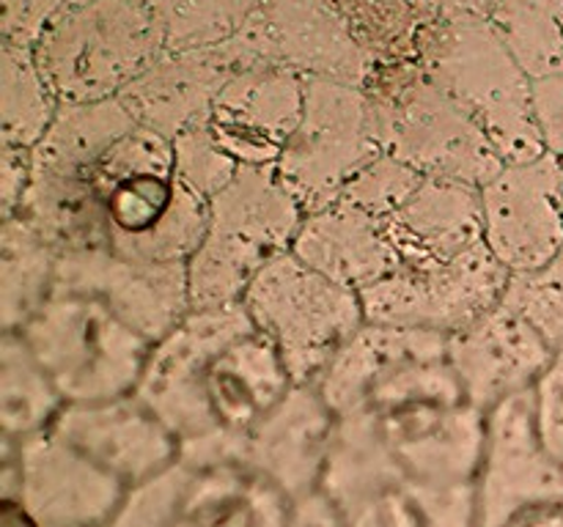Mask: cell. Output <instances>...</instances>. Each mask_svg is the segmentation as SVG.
Masks as SVG:
<instances>
[{"instance_id":"6da1fadb","label":"cell","mask_w":563,"mask_h":527,"mask_svg":"<svg viewBox=\"0 0 563 527\" xmlns=\"http://www.w3.org/2000/svg\"><path fill=\"white\" fill-rule=\"evenodd\" d=\"M16 214L58 250L187 264L203 236L207 201L176 173L174 143L121 99H104L60 104L31 148V184Z\"/></svg>"},{"instance_id":"7a4b0ae2","label":"cell","mask_w":563,"mask_h":527,"mask_svg":"<svg viewBox=\"0 0 563 527\" xmlns=\"http://www.w3.org/2000/svg\"><path fill=\"white\" fill-rule=\"evenodd\" d=\"M341 431L438 483H476L487 415L467 399L449 338L366 324L317 382Z\"/></svg>"},{"instance_id":"3957f363","label":"cell","mask_w":563,"mask_h":527,"mask_svg":"<svg viewBox=\"0 0 563 527\" xmlns=\"http://www.w3.org/2000/svg\"><path fill=\"white\" fill-rule=\"evenodd\" d=\"M295 388L284 357L242 302L192 307L154 344L135 395L190 467L240 461L247 437Z\"/></svg>"},{"instance_id":"277c9868","label":"cell","mask_w":563,"mask_h":527,"mask_svg":"<svg viewBox=\"0 0 563 527\" xmlns=\"http://www.w3.org/2000/svg\"><path fill=\"white\" fill-rule=\"evenodd\" d=\"M412 60L482 126L504 162L544 154L531 75L487 16H438Z\"/></svg>"},{"instance_id":"5b68a950","label":"cell","mask_w":563,"mask_h":527,"mask_svg":"<svg viewBox=\"0 0 563 527\" xmlns=\"http://www.w3.org/2000/svg\"><path fill=\"white\" fill-rule=\"evenodd\" d=\"M366 93L383 154L427 179L484 187L506 165L482 126L416 60L377 64Z\"/></svg>"},{"instance_id":"8992f818","label":"cell","mask_w":563,"mask_h":527,"mask_svg":"<svg viewBox=\"0 0 563 527\" xmlns=\"http://www.w3.org/2000/svg\"><path fill=\"white\" fill-rule=\"evenodd\" d=\"M306 212L275 168H240L207 201V225L187 261L192 307L240 302L247 285L295 247Z\"/></svg>"},{"instance_id":"52a82bcc","label":"cell","mask_w":563,"mask_h":527,"mask_svg":"<svg viewBox=\"0 0 563 527\" xmlns=\"http://www.w3.org/2000/svg\"><path fill=\"white\" fill-rule=\"evenodd\" d=\"M16 333L66 404L132 395L154 351V340L104 302L60 289Z\"/></svg>"},{"instance_id":"ba28073f","label":"cell","mask_w":563,"mask_h":527,"mask_svg":"<svg viewBox=\"0 0 563 527\" xmlns=\"http://www.w3.org/2000/svg\"><path fill=\"white\" fill-rule=\"evenodd\" d=\"M163 55L152 5L135 0H88L49 25L33 47L60 104L115 99Z\"/></svg>"},{"instance_id":"9c48e42d","label":"cell","mask_w":563,"mask_h":527,"mask_svg":"<svg viewBox=\"0 0 563 527\" xmlns=\"http://www.w3.org/2000/svg\"><path fill=\"white\" fill-rule=\"evenodd\" d=\"M240 302L273 340L295 384H317L368 324L361 291L328 278L291 250L275 258Z\"/></svg>"},{"instance_id":"30bf717a","label":"cell","mask_w":563,"mask_h":527,"mask_svg":"<svg viewBox=\"0 0 563 527\" xmlns=\"http://www.w3.org/2000/svg\"><path fill=\"white\" fill-rule=\"evenodd\" d=\"M319 492L344 527H478L476 483L412 475L339 426Z\"/></svg>"},{"instance_id":"8fae6325","label":"cell","mask_w":563,"mask_h":527,"mask_svg":"<svg viewBox=\"0 0 563 527\" xmlns=\"http://www.w3.org/2000/svg\"><path fill=\"white\" fill-rule=\"evenodd\" d=\"M379 154L366 88L306 77L302 119L275 165L302 212H319L339 201Z\"/></svg>"},{"instance_id":"7c38bea8","label":"cell","mask_w":563,"mask_h":527,"mask_svg":"<svg viewBox=\"0 0 563 527\" xmlns=\"http://www.w3.org/2000/svg\"><path fill=\"white\" fill-rule=\"evenodd\" d=\"M509 269L487 242L454 258H427L396 267L361 291L368 324L454 335L504 300Z\"/></svg>"},{"instance_id":"4fadbf2b","label":"cell","mask_w":563,"mask_h":527,"mask_svg":"<svg viewBox=\"0 0 563 527\" xmlns=\"http://www.w3.org/2000/svg\"><path fill=\"white\" fill-rule=\"evenodd\" d=\"M236 71L251 66H280L302 77L363 86L377 60L357 44L344 16L330 0H256L245 25L223 42Z\"/></svg>"},{"instance_id":"5bb4252c","label":"cell","mask_w":563,"mask_h":527,"mask_svg":"<svg viewBox=\"0 0 563 527\" xmlns=\"http://www.w3.org/2000/svg\"><path fill=\"white\" fill-rule=\"evenodd\" d=\"M0 445V500L22 505L38 527H104L130 492L55 431Z\"/></svg>"},{"instance_id":"9a60e30c","label":"cell","mask_w":563,"mask_h":527,"mask_svg":"<svg viewBox=\"0 0 563 527\" xmlns=\"http://www.w3.org/2000/svg\"><path fill=\"white\" fill-rule=\"evenodd\" d=\"M484 242L509 274L533 272L563 250V159L544 152L506 162L478 187Z\"/></svg>"},{"instance_id":"2e32d148","label":"cell","mask_w":563,"mask_h":527,"mask_svg":"<svg viewBox=\"0 0 563 527\" xmlns=\"http://www.w3.org/2000/svg\"><path fill=\"white\" fill-rule=\"evenodd\" d=\"M476 500L478 527H500L522 511L563 505V481L537 431L533 390L487 412Z\"/></svg>"},{"instance_id":"e0dca14e","label":"cell","mask_w":563,"mask_h":527,"mask_svg":"<svg viewBox=\"0 0 563 527\" xmlns=\"http://www.w3.org/2000/svg\"><path fill=\"white\" fill-rule=\"evenodd\" d=\"M55 289L104 302L154 344L192 311L187 264L135 261L97 247L60 250Z\"/></svg>"},{"instance_id":"ac0fdd59","label":"cell","mask_w":563,"mask_h":527,"mask_svg":"<svg viewBox=\"0 0 563 527\" xmlns=\"http://www.w3.org/2000/svg\"><path fill=\"white\" fill-rule=\"evenodd\" d=\"M302 102L306 77L280 66H251L220 88L203 124L240 168H275L300 124Z\"/></svg>"},{"instance_id":"d6986e66","label":"cell","mask_w":563,"mask_h":527,"mask_svg":"<svg viewBox=\"0 0 563 527\" xmlns=\"http://www.w3.org/2000/svg\"><path fill=\"white\" fill-rule=\"evenodd\" d=\"M449 360L467 399L487 415L506 399L531 393L555 360L548 340L504 300L449 335Z\"/></svg>"},{"instance_id":"ffe728a7","label":"cell","mask_w":563,"mask_h":527,"mask_svg":"<svg viewBox=\"0 0 563 527\" xmlns=\"http://www.w3.org/2000/svg\"><path fill=\"white\" fill-rule=\"evenodd\" d=\"M49 431L104 467L126 489L152 481L181 461L174 434L135 393L66 404Z\"/></svg>"},{"instance_id":"44dd1931","label":"cell","mask_w":563,"mask_h":527,"mask_svg":"<svg viewBox=\"0 0 563 527\" xmlns=\"http://www.w3.org/2000/svg\"><path fill=\"white\" fill-rule=\"evenodd\" d=\"M335 426L339 421L317 384H295L247 437L240 461L295 500L311 497L322 486Z\"/></svg>"},{"instance_id":"7402d4cb","label":"cell","mask_w":563,"mask_h":527,"mask_svg":"<svg viewBox=\"0 0 563 527\" xmlns=\"http://www.w3.org/2000/svg\"><path fill=\"white\" fill-rule=\"evenodd\" d=\"M295 508L289 492L245 461L185 464L168 527H291Z\"/></svg>"},{"instance_id":"603a6c76","label":"cell","mask_w":563,"mask_h":527,"mask_svg":"<svg viewBox=\"0 0 563 527\" xmlns=\"http://www.w3.org/2000/svg\"><path fill=\"white\" fill-rule=\"evenodd\" d=\"M231 75L236 69L220 44L196 53H165L115 99L143 126L174 143L181 132L207 119Z\"/></svg>"},{"instance_id":"cb8c5ba5","label":"cell","mask_w":563,"mask_h":527,"mask_svg":"<svg viewBox=\"0 0 563 527\" xmlns=\"http://www.w3.org/2000/svg\"><path fill=\"white\" fill-rule=\"evenodd\" d=\"M379 220L388 231L396 267L427 258H454L484 245L478 187L460 181L423 176L421 184Z\"/></svg>"},{"instance_id":"d4e9b609","label":"cell","mask_w":563,"mask_h":527,"mask_svg":"<svg viewBox=\"0 0 563 527\" xmlns=\"http://www.w3.org/2000/svg\"><path fill=\"white\" fill-rule=\"evenodd\" d=\"M291 253L355 291L368 289L396 267L383 220L350 201L306 214Z\"/></svg>"},{"instance_id":"484cf974","label":"cell","mask_w":563,"mask_h":527,"mask_svg":"<svg viewBox=\"0 0 563 527\" xmlns=\"http://www.w3.org/2000/svg\"><path fill=\"white\" fill-rule=\"evenodd\" d=\"M66 401L20 333L0 338V442L47 434Z\"/></svg>"},{"instance_id":"4316f807","label":"cell","mask_w":563,"mask_h":527,"mask_svg":"<svg viewBox=\"0 0 563 527\" xmlns=\"http://www.w3.org/2000/svg\"><path fill=\"white\" fill-rule=\"evenodd\" d=\"M60 250L25 217H5L0 228V313L3 333H16L55 291Z\"/></svg>"},{"instance_id":"83f0119b","label":"cell","mask_w":563,"mask_h":527,"mask_svg":"<svg viewBox=\"0 0 563 527\" xmlns=\"http://www.w3.org/2000/svg\"><path fill=\"white\" fill-rule=\"evenodd\" d=\"M60 102L44 80L33 49L3 42L0 66V137L3 146L33 148L58 115Z\"/></svg>"},{"instance_id":"f1b7e54d","label":"cell","mask_w":563,"mask_h":527,"mask_svg":"<svg viewBox=\"0 0 563 527\" xmlns=\"http://www.w3.org/2000/svg\"><path fill=\"white\" fill-rule=\"evenodd\" d=\"M487 20L531 80L563 66V0H498Z\"/></svg>"},{"instance_id":"f546056e","label":"cell","mask_w":563,"mask_h":527,"mask_svg":"<svg viewBox=\"0 0 563 527\" xmlns=\"http://www.w3.org/2000/svg\"><path fill=\"white\" fill-rule=\"evenodd\" d=\"M256 0H157L152 14L165 53H196L236 36Z\"/></svg>"},{"instance_id":"4dcf8cb0","label":"cell","mask_w":563,"mask_h":527,"mask_svg":"<svg viewBox=\"0 0 563 527\" xmlns=\"http://www.w3.org/2000/svg\"><path fill=\"white\" fill-rule=\"evenodd\" d=\"M504 302L515 307L555 355L563 351V250L533 272L511 274Z\"/></svg>"},{"instance_id":"1f68e13d","label":"cell","mask_w":563,"mask_h":527,"mask_svg":"<svg viewBox=\"0 0 563 527\" xmlns=\"http://www.w3.org/2000/svg\"><path fill=\"white\" fill-rule=\"evenodd\" d=\"M174 157H176V173L179 179L190 187L192 192L209 201L214 192L223 190L234 173L240 170V165L231 162L223 152L218 148V143L209 135L207 124L198 121L190 130L181 132L174 141Z\"/></svg>"},{"instance_id":"d6a6232c","label":"cell","mask_w":563,"mask_h":527,"mask_svg":"<svg viewBox=\"0 0 563 527\" xmlns=\"http://www.w3.org/2000/svg\"><path fill=\"white\" fill-rule=\"evenodd\" d=\"M181 478H185V464L179 461L163 475L132 486L104 527H168Z\"/></svg>"},{"instance_id":"836d02e7","label":"cell","mask_w":563,"mask_h":527,"mask_svg":"<svg viewBox=\"0 0 563 527\" xmlns=\"http://www.w3.org/2000/svg\"><path fill=\"white\" fill-rule=\"evenodd\" d=\"M533 412H537V431L544 453L563 481V351L555 355L533 388Z\"/></svg>"},{"instance_id":"e575fe53","label":"cell","mask_w":563,"mask_h":527,"mask_svg":"<svg viewBox=\"0 0 563 527\" xmlns=\"http://www.w3.org/2000/svg\"><path fill=\"white\" fill-rule=\"evenodd\" d=\"M88 0H3V42L33 49L49 25Z\"/></svg>"},{"instance_id":"d590c367","label":"cell","mask_w":563,"mask_h":527,"mask_svg":"<svg viewBox=\"0 0 563 527\" xmlns=\"http://www.w3.org/2000/svg\"><path fill=\"white\" fill-rule=\"evenodd\" d=\"M533 113L544 152L563 159V66L533 80Z\"/></svg>"},{"instance_id":"8d00e7d4","label":"cell","mask_w":563,"mask_h":527,"mask_svg":"<svg viewBox=\"0 0 563 527\" xmlns=\"http://www.w3.org/2000/svg\"><path fill=\"white\" fill-rule=\"evenodd\" d=\"M31 184V148L0 146V209L3 220L14 217Z\"/></svg>"},{"instance_id":"74e56055","label":"cell","mask_w":563,"mask_h":527,"mask_svg":"<svg viewBox=\"0 0 563 527\" xmlns=\"http://www.w3.org/2000/svg\"><path fill=\"white\" fill-rule=\"evenodd\" d=\"M291 527H344L322 492L297 500Z\"/></svg>"},{"instance_id":"f35d334b","label":"cell","mask_w":563,"mask_h":527,"mask_svg":"<svg viewBox=\"0 0 563 527\" xmlns=\"http://www.w3.org/2000/svg\"><path fill=\"white\" fill-rule=\"evenodd\" d=\"M500 527H563V505H542L517 514Z\"/></svg>"},{"instance_id":"ab89813d","label":"cell","mask_w":563,"mask_h":527,"mask_svg":"<svg viewBox=\"0 0 563 527\" xmlns=\"http://www.w3.org/2000/svg\"><path fill=\"white\" fill-rule=\"evenodd\" d=\"M438 16H460V14H476L489 16L498 0H427Z\"/></svg>"},{"instance_id":"60d3db41","label":"cell","mask_w":563,"mask_h":527,"mask_svg":"<svg viewBox=\"0 0 563 527\" xmlns=\"http://www.w3.org/2000/svg\"><path fill=\"white\" fill-rule=\"evenodd\" d=\"M0 527H38L31 516L22 511V505L0 500Z\"/></svg>"},{"instance_id":"b9f144b4","label":"cell","mask_w":563,"mask_h":527,"mask_svg":"<svg viewBox=\"0 0 563 527\" xmlns=\"http://www.w3.org/2000/svg\"><path fill=\"white\" fill-rule=\"evenodd\" d=\"M135 3H143V5H154L157 0H135Z\"/></svg>"}]
</instances>
